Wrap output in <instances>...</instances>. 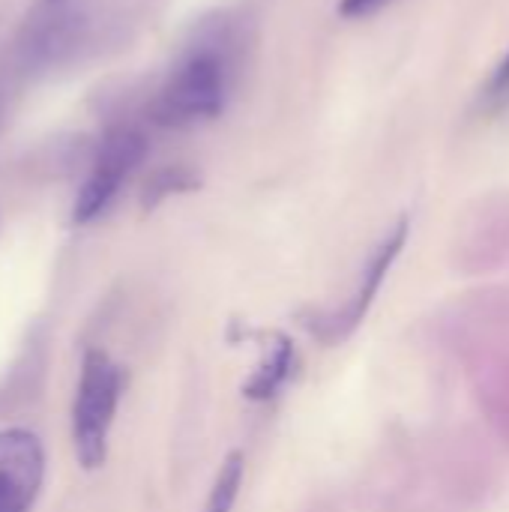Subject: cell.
<instances>
[{"mask_svg":"<svg viewBox=\"0 0 509 512\" xmlns=\"http://www.w3.org/2000/svg\"><path fill=\"white\" fill-rule=\"evenodd\" d=\"M126 387V372L105 351L90 348L81 360L72 402V447L84 471H96L108 456V435Z\"/></svg>","mask_w":509,"mask_h":512,"instance_id":"3","label":"cell"},{"mask_svg":"<svg viewBox=\"0 0 509 512\" xmlns=\"http://www.w3.org/2000/svg\"><path fill=\"white\" fill-rule=\"evenodd\" d=\"M192 189H198V174L192 168H186V165H165V168H159L144 183L141 204H144V210H153L165 198L180 195V192H192Z\"/></svg>","mask_w":509,"mask_h":512,"instance_id":"8","label":"cell"},{"mask_svg":"<svg viewBox=\"0 0 509 512\" xmlns=\"http://www.w3.org/2000/svg\"><path fill=\"white\" fill-rule=\"evenodd\" d=\"M240 486H243V456L240 453H231L225 459V465L219 468V477L210 489V498H207V507L204 512H231L237 504V495H240Z\"/></svg>","mask_w":509,"mask_h":512,"instance_id":"9","label":"cell"},{"mask_svg":"<svg viewBox=\"0 0 509 512\" xmlns=\"http://www.w3.org/2000/svg\"><path fill=\"white\" fill-rule=\"evenodd\" d=\"M9 93H12V87H9V75H6V66H3V60H0V126L6 123V111H9Z\"/></svg>","mask_w":509,"mask_h":512,"instance_id":"12","label":"cell"},{"mask_svg":"<svg viewBox=\"0 0 509 512\" xmlns=\"http://www.w3.org/2000/svg\"><path fill=\"white\" fill-rule=\"evenodd\" d=\"M387 3L390 0H339V15H345V18H363V15L378 12Z\"/></svg>","mask_w":509,"mask_h":512,"instance_id":"11","label":"cell"},{"mask_svg":"<svg viewBox=\"0 0 509 512\" xmlns=\"http://www.w3.org/2000/svg\"><path fill=\"white\" fill-rule=\"evenodd\" d=\"M144 156H147V135L138 123L120 120L108 126L78 186V195L72 204V222L90 225L93 219H99L111 207V201L120 195L132 171L144 162Z\"/></svg>","mask_w":509,"mask_h":512,"instance_id":"4","label":"cell"},{"mask_svg":"<svg viewBox=\"0 0 509 512\" xmlns=\"http://www.w3.org/2000/svg\"><path fill=\"white\" fill-rule=\"evenodd\" d=\"M105 39V21L84 0H39L15 39L21 75L42 78L72 69Z\"/></svg>","mask_w":509,"mask_h":512,"instance_id":"2","label":"cell"},{"mask_svg":"<svg viewBox=\"0 0 509 512\" xmlns=\"http://www.w3.org/2000/svg\"><path fill=\"white\" fill-rule=\"evenodd\" d=\"M480 108L486 114H498V111L509 108V48L495 63V69L489 72V78L480 90Z\"/></svg>","mask_w":509,"mask_h":512,"instance_id":"10","label":"cell"},{"mask_svg":"<svg viewBox=\"0 0 509 512\" xmlns=\"http://www.w3.org/2000/svg\"><path fill=\"white\" fill-rule=\"evenodd\" d=\"M291 366H294V348H291V342H288L285 336H279V345L273 348L270 360L255 372V378L246 384L243 393H246L249 399H270V396H276L279 387L288 381Z\"/></svg>","mask_w":509,"mask_h":512,"instance_id":"7","label":"cell"},{"mask_svg":"<svg viewBox=\"0 0 509 512\" xmlns=\"http://www.w3.org/2000/svg\"><path fill=\"white\" fill-rule=\"evenodd\" d=\"M45 480V447L30 429H0V512H30Z\"/></svg>","mask_w":509,"mask_h":512,"instance_id":"5","label":"cell"},{"mask_svg":"<svg viewBox=\"0 0 509 512\" xmlns=\"http://www.w3.org/2000/svg\"><path fill=\"white\" fill-rule=\"evenodd\" d=\"M240 18L219 12L201 21L150 102V120L162 129H192L219 117L237 81L243 51Z\"/></svg>","mask_w":509,"mask_h":512,"instance_id":"1","label":"cell"},{"mask_svg":"<svg viewBox=\"0 0 509 512\" xmlns=\"http://www.w3.org/2000/svg\"><path fill=\"white\" fill-rule=\"evenodd\" d=\"M408 231H411L408 219H399V222L393 225V231H387V237L378 243V249L372 252V258H369V264H366V270H363V276H360V285H357L354 297L327 321L330 339H345L348 333H354V330L360 327V321L366 318L369 306L375 303V297H378V291H381V285H384V279H387L393 261H396L399 252L405 249Z\"/></svg>","mask_w":509,"mask_h":512,"instance_id":"6","label":"cell"}]
</instances>
